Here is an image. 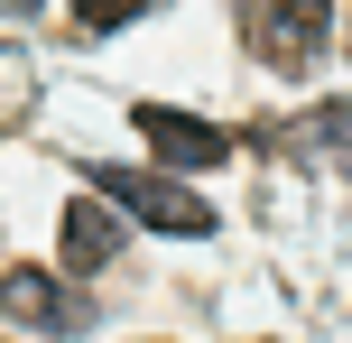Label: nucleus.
<instances>
[{"instance_id":"nucleus-3","label":"nucleus","mask_w":352,"mask_h":343,"mask_svg":"<svg viewBox=\"0 0 352 343\" xmlns=\"http://www.w3.org/2000/svg\"><path fill=\"white\" fill-rule=\"evenodd\" d=\"M130 121H140V140L158 148L167 167H213V158H232V140L213 121H195V111H167V102H140L130 111Z\"/></svg>"},{"instance_id":"nucleus-5","label":"nucleus","mask_w":352,"mask_h":343,"mask_svg":"<svg viewBox=\"0 0 352 343\" xmlns=\"http://www.w3.org/2000/svg\"><path fill=\"white\" fill-rule=\"evenodd\" d=\"M121 260V214L102 195H74L65 204V269H111Z\"/></svg>"},{"instance_id":"nucleus-6","label":"nucleus","mask_w":352,"mask_h":343,"mask_svg":"<svg viewBox=\"0 0 352 343\" xmlns=\"http://www.w3.org/2000/svg\"><path fill=\"white\" fill-rule=\"evenodd\" d=\"M148 10V0H84V10H74V19H84V28H130V19H140Z\"/></svg>"},{"instance_id":"nucleus-4","label":"nucleus","mask_w":352,"mask_h":343,"mask_svg":"<svg viewBox=\"0 0 352 343\" xmlns=\"http://www.w3.org/2000/svg\"><path fill=\"white\" fill-rule=\"evenodd\" d=\"M241 28H250V47H260L269 65H297V56H316V47H324V10H297V0H278V10H250Z\"/></svg>"},{"instance_id":"nucleus-1","label":"nucleus","mask_w":352,"mask_h":343,"mask_svg":"<svg viewBox=\"0 0 352 343\" xmlns=\"http://www.w3.org/2000/svg\"><path fill=\"white\" fill-rule=\"evenodd\" d=\"M93 195H102L111 214L148 223V232H176V241H204V232H213V204L195 195V186L158 177V167H102V177H93Z\"/></svg>"},{"instance_id":"nucleus-2","label":"nucleus","mask_w":352,"mask_h":343,"mask_svg":"<svg viewBox=\"0 0 352 343\" xmlns=\"http://www.w3.org/2000/svg\"><path fill=\"white\" fill-rule=\"evenodd\" d=\"M0 316L28 325V334H56V343H74L93 325V307H74L65 278H47V269H10V278H0Z\"/></svg>"}]
</instances>
